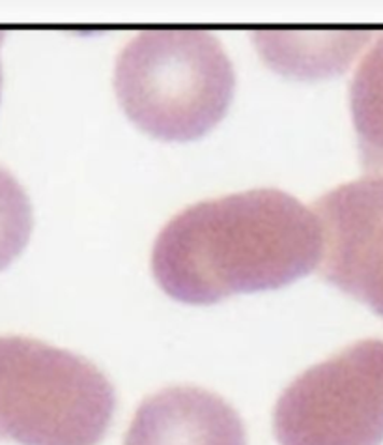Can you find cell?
Listing matches in <instances>:
<instances>
[{
	"instance_id": "6da1fadb",
	"label": "cell",
	"mask_w": 383,
	"mask_h": 445,
	"mask_svg": "<svg viewBox=\"0 0 383 445\" xmlns=\"http://www.w3.org/2000/svg\"><path fill=\"white\" fill-rule=\"evenodd\" d=\"M324 234L316 213L278 189L204 200L157 236L152 271L170 297L217 303L232 294L277 290L318 268Z\"/></svg>"
},
{
	"instance_id": "7a4b0ae2",
	"label": "cell",
	"mask_w": 383,
	"mask_h": 445,
	"mask_svg": "<svg viewBox=\"0 0 383 445\" xmlns=\"http://www.w3.org/2000/svg\"><path fill=\"white\" fill-rule=\"evenodd\" d=\"M234 68L204 30H146L124 47L114 88L142 131L163 141H192L217 126L234 96Z\"/></svg>"
},
{
	"instance_id": "3957f363",
	"label": "cell",
	"mask_w": 383,
	"mask_h": 445,
	"mask_svg": "<svg viewBox=\"0 0 383 445\" xmlns=\"http://www.w3.org/2000/svg\"><path fill=\"white\" fill-rule=\"evenodd\" d=\"M114 408L112 383L90 361L28 337H0V439L96 445Z\"/></svg>"
},
{
	"instance_id": "277c9868",
	"label": "cell",
	"mask_w": 383,
	"mask_h": 445,
	"mask_svg": "<svg viewBox=\"0 0 383 445\" xmlns=\"http://www.w3.org/2000/svg\"><path fill=\"white\" fill-rule=\"evenodd\" d=\"M273 430L280 445H382L383 340L352 344L296 378Z\"/></svg>"
},
{
	"instance_id": "5b68a950",
	"label": "cell",
	"mask_w": 383,
	"mask_h": 445,
	"mask_svg": "<svg viewBox=\"0 0 383 445\" xmlns=\"http://www.w3.org/2000/svg\"><path fill=\"white\" fill-rule=\"evenodd\" d=\"M314 208L324 234L322 277L383 316V178L338 185Z\"/></svg>"
},
{
	"instance_id": "8992f818",
	"label": "cell",
	"mask_w": 383,
	"mask_h": 445,
	"mask_svg": "<svg viewBox=\"0 0 383 445\" xmlns=\"http://www.w3.org/2000/svg\"><path fill=\"white\" fill-rule=\"evenodd\" d=\"M124 445H247V434L242 417L220 396L185 385L148 396Z\"/></svg>"
},
{
	"instance_id": "52a82bcc",
	"label": "cell",
	"mask_w": 383,
	"mask_h": 445,
	"mask_svg": "<svg viewBox=\"0 0 383 445\" xmlns=\"http://www.w3.org/2000/svg\"><path fill=\"white\" fill-rule=\"evenodd\" d=\"M350 107L362 169L368 176L383 178V34L352 79Z\"/></svg>"
},
{
	"instance_id": "ba28073f",
	"label": "cell",
	"mask_w": 383,
	"mask_h": 445,
	"mask_svg": "<svg viewBox=\"0 0 383 445\" xmlns=\"http://www.w3.org/2000/svg\"><path fill=\"white\" fill-rule=\"evenodd\" d=\"M32 232V206L15 176L0 167V271L26 247Z\"/></svg>"
},
{
	"instance_id": "9c48e42d",
	"label": "cell",
	"mask_w": 383,
	"mask_h": 445,
	"mask_svg": "<svg viewBox=\"0 0 383 445\" xmlns=\"http://www.w3.org/2000/svg\"><path fill=\"white\" fill-rule=\"evenodd\" d=\"M2 38H4V32L0 30V43H2ZM0 88H2V66H0Z\"/></svg>"
}]
</instances>
